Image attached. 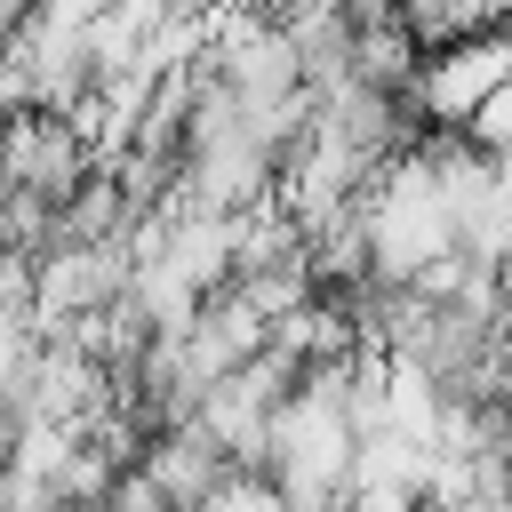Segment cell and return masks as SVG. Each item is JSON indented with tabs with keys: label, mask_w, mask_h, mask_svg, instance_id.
Segmentation results:
<instances>
[{
	"label": "cell",
	"mask_w": 512,
	"mask_h": 512,
	"mask_svg": "<svg viewBox=\"0 0 512 512\" xmlns=\"http://www.w3.org/2000/svg\"><path fill=\"white\" fill-rule=\"evenodd\" d=\"M504 72H512V32H472V40L432 48L424 72H416V112H424V128H464V120L496 96Z\"/></svg>",
	"instance_id": "6da1fadb"
},
{
	"label": "cell",
	"mask_w": 512,
	"mask_h": 512,
	"mask_svg": "<svg viewBox=\"0 0 512 512\" xmlns=\"http://www.w3.org/2000/svg\"><path fill=\"white\" fill-rule=\"evenodd\" d=\"M464 136H472V144H488V152H504V160H512V72H504V80H496V96H488V104H480V112H472V120H464Z\"/></svg>",
	"instance_id": "7a4b0ae2"
}]
</instances>
